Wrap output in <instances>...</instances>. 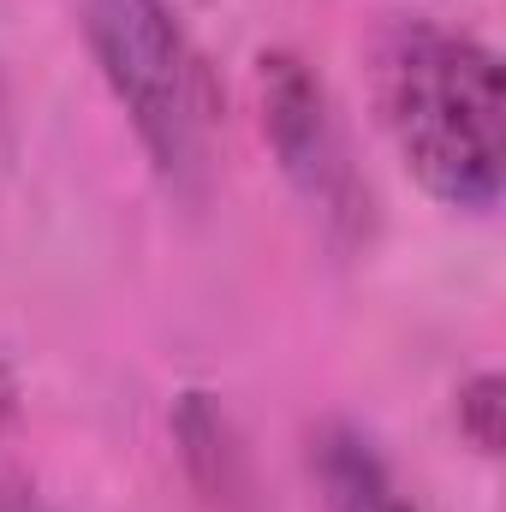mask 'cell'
I'll use <instances>...</instances> for the list:
<instances>
[{"instance_id": "5b68a950", "label": "cell", "mask_w": 506, "mask_h": 512, "mask_svg": "<svg viewBox=\"0 0 506 512\" xmlns=\"http://www.w3.org/2000/svg\"><path fill=\"white\" fill-rule=\"evenodd\" d=\"M179 441H185V465H191V477L209 501H245V453H239V435H233L227 411L209 393H185Z\"/></svg>"}, {"instance_id": "8992f818", "label": "cell", "mask_w": 506, "mask_h": 512, "mask_svg": "<svg viewBox=\"0 0 506 512\" xmlns=\"http://www.w3.org/2000/svg\"><path fill=\"white\" fill-rule=\"evenodd\" d=\"M501 411H506V382L495 370L471 376L459 387V429L471 435L477 453H501Z\"/></svg>"}, {"instance_id": "9c48e42d", "label": "cell", "mask_w": 506, "mask_h": 512, "mask_svg": "<svg viewBox=\"0 0 506 512\" xmlns=\"http://www.w3.org/2000/svg\"><path fill=\"white\" fill-rule=\"evenodd\" d=\"M6 131H12V114H6V84H0V155H6Z\"/></svg>"}, {"instance_id": "52a82bcc", "label": "cell", "mask_w": 506, "mask_h": 512, "mask_svg": "<svg viewBox=\"0 0 506 512\" xmlns=\"http://www.w3.org/2000/svg\"><path fill=\"white\" fill-rule=\"evenodd\" d=\"M18 417V376H12V364L0 358V429Z\"/></svg>"}, {"instance_id": "277c9868", "label": "cell", "mask_w": 506, "mask_h": 512, "mask_svg": "<svg viewBox=\"0 0 506 512\" xmlns=\"http://www.w3.org/2000/svg\"><path fill=\"white\" fill-rule=\"evenodd\" d=\"M310 471L322 489V512H417V501L381 465V453L346 423H328L310 441Z\"/></svg>"}, {"instance_id": "7a4b0ae2", "label": "cell", "mask_w": 506, "mask_h": 512, "mask_svg": "<svg viewBox=\"0 0 506 512\" xmlns=\"http://www.w3.org/2000/svg\"><path fill=\"white\" fill-rule=\"evenodd\" d=\"M78 30L126 108L137 143L179 197H203L215 167L221 96L167 0H72Z\"/></svg>"}, {"instance_id": "3957f363", "label": "cell", "mask_w": 506, "mask_h": 512, "mask_svg": "<svg viewBox=\"0 0 506 512\" xmlns=\"http://www.w3.org/2000/svg\"><path fill=\"white\" fill-rule=\"evenodd\" d=\"M262 131L280 155V173L310 203V215L328 227L334 245H358L370 233V185L352 167L340 114L322 90V78L298 54H262Z\"/></svg>"}, {"instance_id": "ba28073f", "label": "cell", "mask_w": 506, "mask_h": 512, "mask_svg": "<svg viewBox=\"0 0 506 512\" xmlns=\"http://www.w3.org/2000/svg\"><path fill=\"white\" fill-rule=\"evenodd\" d=\"M0 512H48L30 489H18V483H0Z\"/></svg>"}, {"instance_id": "6da1fadb", "label": "cell", "mask_w": 506, "mask_h": 512, "mask_svg": "<svg viewBox=\"0 0 506 512\" xmlns=\"http://www.w3.org/2000/svg\"><path fill=\"white\" fill-rule=\"evenodd\" d=\"M381 114L411 179L465 215H489L506 185L501 60L459 30L399 24L381 48Z\"/></svg>"}]
</instances>
